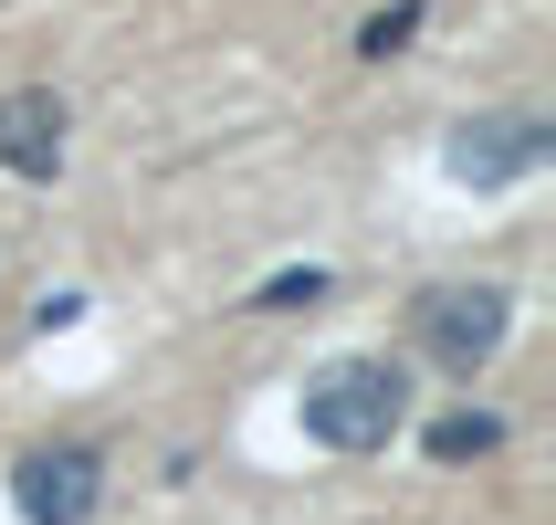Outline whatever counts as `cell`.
<instances>
[{"instance_id": "6da1fadb", "label": "cell", "mask_w": 556, "mask_h": 525, "mask_svg": "<svg viewBox=\"0 0 556 525\" xmlns=\"http://www.w3.org/2000/svg\"><path fill=\"white\" fill-rule=\"evenodd\" d=\"M294 421H305V441H326V452H389V441L409 432V368L400 358H326V368L305 378Z\"/></svg>"}, {"instance_id": "7a4b0ae2", "label": "cell", "mask_w": 556, "mask_h": 525, "mask_svg": "<svg viewBox=\"0 0 556 525\" xmlns=\"http://www.w3.org/2000/svg\"><path fill=\"white\" fill-rule=\"evenodd\" d=\"M11 504H22V525H94V504H105V452H85V441L22 452V463H11Z\"/></svg>"}, {"instance_id": "3957f363", "label": "cell", "mask_w": 556, "mask_h": 525, "mask_svg": "<svg viewBox=\"0 0 556 525\" xmlns=\"http://www.w3.org/2000/svg\"><path fill=\"white\" fill-rule=\"evenodd\" d=\"M504 326H515V295H504V284H441V295H420V347H431L452 378L483 368L504 347Z\"/></svg>"}, {"instance_id": "277c9868", "label": "cell", "mask_w": 556, "mask_h": 525, "mask_svg": "<svg viewBox=\"0 0 556 525\" xmlns=\"http://www.w3.org/2000/svg\"><path fill=\"white\" fill-rule=\"evenodd\" d=\"M546 148H556V137L535 116H463V126H452V148H441V168H452L463 189H515V179L546 168Z\"/></svg>"}, {"instance_id": "5b68a950", "label": "cell", "mask_w": 556, "mask_h": 525, "mask_svg": "<svg viewBox=\"0 0 556 525\" xmlns=\"http://www.w3.org/2000/svg\"><path fill=\"white\" fill-rule=\"evenodd\" d=\"M63 137H74V116H63L53 85H11L0 95V168H11V179H53Z\"/></svg>"}, {"instance_id": "8992f818", "label": "cell", "mask_w": 556, "mask_h": 525, "mask_svg": "<svg viewBox=\"0 0 556 525\" xmlns=\"http://www.w3.org/2000/svg\"><path fill=\"white\" fill-rule=\"evenodd\" d=\"M420 452L431 463H483V452H504V421L494 410H441L431 432H420Z\"/></svg>"}, {"instance_id": "52a82bcc", "label": "cell", "mask_w": 556, "mask_h": 525, "mask_svg": "<svg viewBox=\"0 0 556 525\" xmlns=\"http://www.w3.org/2000/svg\"><path fill=\"white\" fill-rule=\"evenodd\" d=\"M409 42H420V0H389V11H368V32H357V53H368V63H400Z\"/></svg>"}, {"instance_id": "ba28073f", "label": "cell", "mask_w": 556, "mask_h": 525, "mask_svg": "<svg viewBox=\"0 0 556 525\" xmlns=\"http://www.w3.org/2000/svg\"><path fill=\"white\" fill-rule=\"evenodd\" d=\"M305 305H326V274H315V263H294V274H274L252 295V315H305Z\"/></svg>"}]
</instances>
